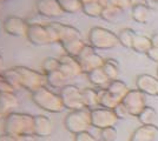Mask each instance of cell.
<instances>
[{
    "label": "cell",
    "mask_w": 158,
    "mask_h": 141,
    "mask_svg": "<svg viewBox=\"0 0 158 141\" xmlns=\"http://www.w3.org/2000/svg\"><path fill=\"white\" fill-rule=\"evenodd\" d=\"M33 118L31 114L12 112L4 118V133L14 135L17 138L34 136L33 134Z\"/></svg>",
    "instance_id": "1"
},
{
    "label": "cell",
    "mask_w": 158,
    "mask_h": 141,
    "mask_svg": "<svg viewBox=\"0 0 158 141\" xmlns=\"http://www.w3.org/2000/svg\"><path fill=\"white\" fill-rule=\"evenodd\" d=\"M31 99L40 109L48 113H60L65 109L59 94L54 93L46 86H41L32 92Z\"/></svg>",
    "instance_id": "2"
},
{
    "label": "cell",
    "mask_w": 158,
    "mask_h": 141,
    "mask_svg": "<svg viewBox=\"0 0 158 141\" xmlns=\"http://www.w3.org/2000/svg\"><path fill=\"white\" fill-rule=\"evenodd\" d=\"M27 40L37 46H45L50 44H58V34L51 24H30L26 34Z\"/></svg>",
    "instance_id": "3"
},
{
    "label": "cell",
    "mask_w": 158,
    "mask_h": 141,
    "mask_svg": "<svg viewBox=\"0 0 158 141\" xmlns=\"http://www.w3.org/2000/svg\"><path fill=\"white\" fill-rule=\"evenodd\" d=\"M89 44L94 49H112L119 45L118 34L105 27H92L89 32Z\"/></svg>",
    "instance_id": "4"
},
{
    "label": "cell",
    "mask_w": 158,
    "mask_h": 141,
    "mask_svg": "<svg viewBox=\"0 0 158 141\" xmlns=\"http://www.w3.org/2000/svg\"><path fill=\"white\" fill-rule=\"evenodd\" d=\"M64 126H65L66 131H69L70 133L74 135L89 131V128L92 127L91 111L87 108L70 111V113L66 115L64 119Z\"/></svg>",
    "instance_id": "5"
},
{
    "label": "cell",
    "mask_w": 158,
    "mask_h": 141,
    "mask_svg": "<svg viewBox=\"0 0 158 141\" xmlns=\"http://www.w3.org/2000/svg\"><path fill=\"white\" fill-rule=\"evenodd\" d=\"M20 75L21 88L28 92H34L41 86H46V75L43 72H38L26 66H14Z\"/></svg>",
    "instance_id": "6"
},
{
    "label": "cell",
    "mask_w": 158,
    "mask_h": 141,
    "mask_svg": "<svg viewBox=\"0 0 158 141\" xmlns=\"http://www.w3.org/2000/svg\"><path fill=\"white\" fill-rule=\"evenodd\" d=\"M77 59L80 62L83 73L85 74L93 71V69H96V68L103 67L104 61H105V59L100 54L97 53L96 49L90 44H86Z\"/></svg>",
    "instance_id": "7"
},
{
    "label": "cell",
    "mask_w": 158,
    "mask_h": 141,
    "mask_svg": "<svg viewBox=\"0 0 158 141\" xmlns=\"http://www.w3.org/2000/svg\"><path fill=\"white\" fill-rule=\"evenodd\" d=\"M59 95L65 106V109L76 111L85 108L83 100V91L74 85H66L60 89Z\"/></svg>",
    "instance_id": "8"
},
{
    "label": "cell",
    "mask_w": 158,
    "mask_h": 141,
    "mask_svg": "<svg viewBox=\"0 0 158 141\" xmlns=\"http://www.w3.org/2000/svg\"><path fill=\"white\" fill-rule=\"evenodd\" d=\"M119 119L114 114L113 109L97 107L91 109V125L92 127L103 129L106 127H114L118 123Z\"/></svg>",
    "instance_id": "9"
},
{
    "label": "cell",
    "mask_w": 158,
    "mask_h": 141,
    "mask_svg": "<svg viewBox=\"0 0 158 141\" xmlns=\"http://www.w3.org/2000/svg\"><path fill=\"white\" fill-rule=\"evenodd\" d=\"M122 102L127 108L130 115L135 116V118H137L142 113V111L148 106L146 105V94L140 92L138 88L130 89L129 93L126 94L124 99L122 100Z\"/></svg>",
    "instance_id": "10"
},
{
    "label": "cell",
    "mask_w": 158,
    "mask_h": 141,
    "mask_svg": "<svg viewBox=\"0 0 158 141\" xmlns=\"http://www.w3.org/2000/svg\"><path fill=\"white\" fill-rule=\"evenodd\" d=\"M30 22L17 15H10L2 22V29L12 37H26Z\"/></svg>",
    "instance_id": "11"
},
{
    "label": "cell",
    "mask_w": 158,
    "mask_h": 141,
    "mask_svg": "<svg viewBox=\"0 0 158 141\" xmlns=\"http://www.w3.org/2000/svg\"><path fill=\"white\" fill-rule=\"evenodd\" d=\"M35 8L39 15L46 18H58L65 14L58 0H37Z\"/></svg>",
    "instance_id": "12"
},
{
    "label": "cell",
    "mask_w": 158,
    "mask_h": 141,
    "mask_svg": "<svg viewBox=\"0 0 158 141\" xmlns=\"http://www.w3.org/2000/svg\"><path fill=\"white\" fill-rule=\"evenodd\" d=\"M60 61V71L64 73L67 79H73L77 78L83 73V69L80 66V62L77 58L71 57L69 54H63L59 58Z\"/></svg>",
    "instance_id": "13"
},
{
    "label": "cell",
    "mask_w": 158,
    "mask_h": 141,
    "mask_svg": "<svg viewBox=\"0 0 158 141\" xmlns=\"http://www.w3.org/2000/svg\"><path fill=\"white\" fill-rule=\"evenodd\" d=\"M53 132V122L46 115H34L33 134L38 138H48Z\"/></svg>",
    "instance_id": "14"
},
{
    "label": "cell",
    "mask_w": 158,
    "mask_h": 141,
    "mask_svg": "<svg viewBox=\"0 0 158 141\" xmlns=\"http://www.w3.org/2000/svg\"><path fill=\"white\" fill-rule=\"evenodd\" d=\"M158 79L151 74H140L136 79V86L140 92L146 95L155 96L157 95Z\"/></svg>",
    "instance_id": "15"
},
{
    "label": "cell",
    "mask_w": 158,
    "mask_h": 141,
    "mask_svg": "<svg viewBox=\"0 0 158 141\" xmlns=\"http://www.w3.org/2000/svg\"><path fill=\"white\" fill-rule=\"evenodd\" d=\"M158 136L157 125H142L135 129L129 141H155Z\"/></svg>",
    "instance_id": "16"
},
{
    "label": "cell",
    "mask_w": 158,
    "mask_h": 141,
    "mask_svg": "<svg viewBox=\"0 0 158 141\" xmlns=\"http://www.w3.org/2000/svg\"><path fill=\"white\" fill-rule=\"evenodd\" d=\"M50 24L52 25L58 34V40H59L58 44H61L63 41L70 40V39H74V38H81L79 29L71 25H66V24H61V22H57V21H53Z\"/></svg>",
    "instance_id": "17"
},
{
    "label": "cell",
    "mask_w": 158,
    "mask_h": 141,
    "mask_svg": "<svg viewBox=\"0 0 158 141\" xmlns=\"http://www.w3.org/2000/svg\"><path fill=\"white\" fill-rule=\"evenodd\" d=\"M18 106H19V99L15 92L0 93V109L5 114V116L14 112V109L18 108Z\"/></svg>",
    "instance_id": "18"
},
{
    "label": "cell",
    "mask_w": 158,
    "mask_h": 141,
    "mask_svg": "<svg viewBox=\"0 0 158 141\" xmlns=\"http://www.w3.org/2000/svg\"><path fill=\"white\" fill-rule=\"evenodd\" d=\"M151 10L146 6V4L136 2L131 8V17L132 19L138 22V24H146L150 20Z\"/></svg>",
    "instance_id": "19"
},
{
    "label": "cell",
    "mask_w": 158,
    "mask_h": 141,
    "mask_svg": "<svg viewBox=\"0 0 158 141\" xmlns=\"http://www.w3.org/2000/svg\"><path fill=\"white\" fill-rule=\"evenodd\" d=\"M60 45L63 47L65 54H69V55L74 57V58H78V55L80 54L81 49L85 47L86 44L83 41L81 38H74V39L63 41Z\"/></svg>",
    "instance_id": "20"
},
{
    "label": "cell",
    "mask_w": 158,
    "mask_h": 141,
    "mask_svg": "<svg viewBox=\"0 0 158 141\" xmlns=\"http://www.w3.org/2000/svg\"><path fill=\"white\" fill-rule=\"evenodd\" d=\"M98 89V101H99V107L103 108H110V109H113L118 105L119 101L114 95H112L106 87H100L97 88Z\"/></svg>",
    "instance_id": "21"
},
{
    "label": "cell",
    "mask_w": 158,
    "mask_h": 141,
    "mask_svg": "<svg viewBox=\"0 0 158 141\" xmlns=\"http://www.w3.org/2000/svg\"><path fill=\"white\" fill-rule=\"evenodd\" d=\"M86 75H87L89 81L92 84L93 86H96V87L98 88L105 87V86L109 85V82H110V79L107 78V75L105 74V72L103 71L102 67L93 69L91 72L86 73Z\"/></svg>",
    "instance_id": "22"
},
{
    "label": "cell",
    "mask_w": 158,
    "mask_h": 141,
    "mask_svg": "<svg viewBox=\"0 0 158 141\" xmlns=\"http://www.w3.org/2000/svg\"><path fill=\"white\" fill-rule=\"evenodd\" d=\"M106 89H107L112 95H114L119 101L123 100L124 96H125L126 94L129 93V91H130L125 82L122 80H119V79L110 81L109 85L106 86Z\"/></svg>",
    "instance_id": "23"
},
{
    "label": "cell",
    "mask_w": 158,
    "mask_h": 141,
    "mask_svg": "<svg viewBox=\"0 0 158 141\" xmlns=\"http://www.w3.org/2000/svg\"><path fill=\"white\" fill-rule=\"evenodd\" d=\"M45 75H46V85H48L51 88L61 89L64 86L67 85L66 81L69 80V79L64 75V73L60 69L51 72V73H47Z\"/></svg>",
    "instance_id": "24"
},
{
    "label": "cell",
    "mask_w": 158,
    "mask_h": 141,
    "mask_svg": "<svg viewBox=\"0 0 158 141\" xmlns=\"http://www.w3.org/2000/svg\"><path fill=\"white\" fill-rule=\"evenodd\" d=\"M83 91V100H84V105L85 108L87 109H94V108L99 107V101H98V89L92 87H87L81 89Z\"/></svg>",
    "instance_id": "25"
},
{
    "label": "cell",
    "mask_w": 158,
    "mask_h": 141,
    "mask_svg": "<svg viewBox=\"0 0 158 141\" xmlns=\"http://www.w3.org/2000/svg\"><path fill=\"white\" fill-rule=\"evenodd\" d=\"M152 47L151 38H148L143 34H136L135 39H133V44H132V48L135 52L137 53L146 54L148 51Z\"/></svg>",
    "instance_id": "26"
},
{
    "label": "cell",
    "mask_w": 158,
    "mask_h": 141,
    "mask_svg": "<svg viewBox=\"0 0 158 141\" xmlns=\"http://www.w3.org/2000/svg\"><path fill=\"white\" fill-rule=\"evenodd\" d=\"M103 71L105 72V74L107 75V78L110 79V81L112 80H117L119 79V74H120V66H119V62L116 59H105L104 61V65H103Z\"/></svg>",
    "instance_id": "27"
},
{
    "label": "cell",
    "mask_w": 158,
    "mask_h": 141,
    "mask_svg": "<svg viewBox=\"0 0 158 141\" xmlns=\"http://www.w3.org/2000/svg\"><path fill=\"white\" fill-rule=\"evenodd\" d=\"M136 34L137 33L132 28H129V27L122 28L118 33L119 45H122L125 48H132V44H133V39H135Z\"/></svg>",
    "instance_id": "28"
},
{
    "label": "cell",
    "mask_w": 158,
    "mask_h": 141,
    "mask_svg": "<svg viewBox=\"0 0 158 141\" xmlns=\"http://www.w3.org/2000/svg\"><path fill=\"white\" fill-rule=\"evenodd\" d=\"M157 116V111L155 108L151 106H146L137 118L142 125H155Z\"/></svg>",
    "instance_id": "29"
},
{
    "label": "cell",
    "mask_w": 158,
    "mask_h": 141,
    "mask_svg": "<svg viewBox=\"0 0 158 141\" xmlns=\"http://www.w3.org/2000/svg\"><path fill=\"white\" fill-rule=\"evenodd\" d=\"M103 8H104V6L100 5L98 1H91V2L84 4L81 6V12L87 17H91V18H100Z\"/></svg>",
    "instance_id": "30"
},
{
    "label": "cell",
    "mask_w": 158,
    "mask_h": 141,
    "mask_svg": "<svg viewBox=\"0 0 158 141\" xmlns=\"http://www.w3.org/2000/svg\"><path fill=\"white\" fill-rule=\"evenodd\" d=\"M122 10L117 6H111V5H106L103 8V12H102V15L100 18L104 19L105 21H110V22H113L118 19L122 14Z\"/></svg>",
    "instance_id": "31"
},
{
    "label": "cell",
    "mask_w": 158,
    "mask_h": 141,
    "mask_svg": "<svg viewBox=\"0 0 158 141\" xmlns=\"http://www.w3.org/2000/svg\"><path fill=\"white\" fill-rule=\"evenodd\" d=\"M58 2L63 8V11L69 14L78 13L79 11H81L83 6L79 0H58Z\"/></svg>",
    "instance_id": "32"
},
{
    "label": "cell",
    "mask_w": 158,
    "mask_h": 141,
    "mask_svg": "<svg viewBox=\"0 0 158 141\" xmlns=\"http://www.w3.org/2000/svg\"><path fill=\"white\" fill-rule=\"evenodd\" d=\"M1 73L5 76V79L15 88V91L21 88V85H20V75H19V73H18V71L15 69V67L4 69Z\"/></svg>",
    "instance_id": "33"
},
{
    "label": "cell",
    "mask_w": 158,
    "mask_h": 141,
    "mask_svg": "<svg viewBox=\"0 0 158 141\" xmlns=\"http://www.w3.org/2000/svg\"><path fill=\"white\" fill-rule=\"evenodd\" d=\"M60 68V61L59 58H53V57H48L41 64V72L44 74L51 73L54 71H58Z\"/></svg>",
    "instance_id": "34"
},
{
    "label": "cell",
    "mask_w": 158,
    "mask_h": 141,
    "mask_svg": "<svg viewBox=\"0 0 158 141\" xmlns=\"http://www.w3.org/2000/svg\"><path fill=\"white\" fill-rule=\"evenodd\" d=\"M100 131V139L103 141H116L117 140V136H118V132L114 127H106L103 129H99Z\"/></svg>",
    "instance_id": "35"
},
{
    "label": "cell",
    "mask_w": 158,
    "mask_h": 141,
    "mask_svg": "<svg viewBox=\"0 0 158 141\" xmlns=\"http://www.w3.org/2000/svg\"><path fill=\"white\" fill-rule=\"evenodd\" d=\"M113 112H114V114L117 115V118H118L119 120L120 119H126V118L131 116L130 113H129V111H127V108L124 106L123 102H119L118 105L113 108Z\"/></svg>",
    "instance_id": "36"
},
{
    "label": "cell",
    "mask_w": 158,
    "mask_h": 141,
    "mask_svg": "<svg viewBox=\"0 0 158 141\" xmlns=\"http://www.w3.org/2000/svg\"><path fill=\"white\" fill-rule=\"evenodd\" d=\"M4 92H15V88L5 79L2 73H0V93Z\"/></svg>",
    "instance_id": "37"
},
{
    "label": "cell",
    "mask_w": 158,
    "mask_h": 141,
    "mask_svg": "<svg viewBox=\"0 0 158 141\" xmlns=\"http://www.w3.org/2000/svg\"><path fill=\"white\" fill-rule=\"evenodd\" d=\"M74 141H98L96 139V136H93L89 131L81 132L74 135Z\"/></svg>",
    "instance_id": "38"
},
{
    "label": "cell",
    "mask_w": 158,
    "mask_h": 141,
    "mask_svg": "<svg viewBox=\"0 0 158 141\" xmlns=\"http://www.w3.org/2000/svg\"><path fill=\"white\" fill-rule=\"evenodd\" d=\"M133 5H135V2L132 0H117V7H119L122 11L132 8Z\"/></svg>",
    "instance_id": "39"
},
{
    "label": "cell",
    "mask_w": 158,
    "mask_h": 141,
    "mask_svg": "<svg viewBox=\"0 0 158 141\" xmlns=\"http://www.w3.org/2000/svg\"><path fill=\"white\" fill-rule=\"evenodd\" d=\"M146 55H148V58H149L150 60L153 61V62H158V47L152 46L151 48L148 51Z\"/></svg>",
    "instance_id": "40"
},
{
    "label": "cell",
    "mask_w": 158,
    "mask_h": 141,
    "mask_svg": "<svg viewBox=\"0 0 158 141\" xmlns=\"http://www.w3.org/2000/svg\"><path fill=\"white\" fill-rule=\"evenodd\" d=\"M0 141H19V138L7 134V133H2V134H0Z\"/></svg>",
    "instance_id": "41"
},
{
    "label": "cell",
    "mask_w": 158,
    "mask_h": 141,
    "mask_svg": "<svg viewBox=\"0 0 158 141\" xmlns=\"http://www.w3.org/2000/svg\"><path fill=\"white\" fill-rule=\"evenodd\" d=\"M145 4L146 6L149 7L150 10H156L158 6V2H155V1H150V0H145Z\"/></svg>",
    "instance_id": "42"
},
{
    "label": "cell",
    "mask_w": 158,
    "mask_h": 141,
    "mask_svg": "<svg viewBox=\"0 0 158 141\" xmlns=\"http://www.w3.org/2000/svg\"><path fill=\"white\" fill-rule=\"evenodd\" d=\"M151 41H152V46L158 47V33L153 34L151 37Z\"/></svg>",
    "instance_id": "43"
},
{
    "label": "cell",
    "mask_w": 158,
    "mask_h": 141,
    "mask_svg": "<svg viewBox=\"0 0 158 141\" xmlns=\"http://www.w3.org/2000/svg\"><path fill=\"white\" fill-rule=\"evenodd\" d=\"M4 71V59H2V57L0 55V73Z\"/></svg>",
    "instance_id": "44"
},
{
    "label": "cell",
    "mask_w": 158,
    "mask_h": 141,
    "mask_svg": "<svg viewBox=\"0 0 158 141\" xmlns=\"http://www.w3.org/2000/svg\"><path fill=\"white\" fill-rule=\"evenodd\" d=\"M107 5H111V6H117V0H107Z\"/></svg>",
    "instance_id": "45"
},
{
    "label": "cell",
    "mask_w": 158,
    "mask_h": 141,
    "mask_svg": "<svg viewBox=\"0 0 158 141\" xmlns=\"http://www.w3.org/2000/svg\"><path fill=\"white\" fill-rule=\"evenodd\" d=\"M100 5H103V6H106L107 5V0H97Z\"/></svg>",
    "instance_id": "46"
},
{
    "label": "cell",
    "mask_w": 158,
    "mask_h": 141,
    "mask_svg": "<svg viewBox=\"0 0 158 141\" xmlns=\"http://www.w3.org/2000/svg\"><path fill=\"white\" fill-rule=\"evenodd\" d=\"M80 2H81V5H84V4H87V2H91V1H97V0H79Z\"/></svg>",
    "instance_id": "47"
},
{
    "label": "cell",
    "mask_w": 158,
    "mask_h": 141,
    "mask_svg": "<svg viewBox=\"0 0 158 141\" xmlns=\"http://www.w3.org/2000/svg\"><path fill=\"white\" fill-rule=\"evenodd\" d=\"M4 118H5V114H4V113L1 112V109H0V120H1V119H4Z\"/></svg>",
    "instance_id": "48"
},
{
    "label": "cell",
    "mask_w": 158,
    "mask_h": 141,
    "mask_svg": "<svg viewBox=\"0 0 158 141\" xmlns=\"http://www.w3.org/2000/svg\"><path fill=\"white\" fill-rule=\"evenodd\" d=\"M5 1H7V0H0V4H2V2H5Z\"/></svg>",
    "instance_id": "49"
},
{
    "label": "cell",
    "mask_w": 158,
    "mask_h": 141,
    "mask_svg": "<svg viewBox=\"0 0 158 141\" xmlns=\"http://www.w3.org/2000/svg\"><path fill=\"white\" fill-rule=\"evenodd\" d=\"M150 1H155V2H158V0H150Z\"/></svg>",
    "instance_id": "50"
},
{
    "label": "cell",
    "mask_w": 158,
    "mask_h": 141,
    "mask_svg": "<svg viewBox=\"0 0 158 141\" xmlns=\"http://www.w3.org/2000/svg\"><path fill=\"white\" fill-rule=\"evenodd\" d=\"M157 96H158V85H157Z\"/></svg>",
    "instance_id": "51"
},
{
    "label": "cell",
    "mask_w": 158,
    "mask_h": 141,
    "mask_svg": "<svg viewBox=\"0 0 158 141\" xmlns=\"http://www.w3.org/2000/svg\"><path fill=\"white\" fill-rule=\"evenodd\" d=\"M132 1H133V2H135V4H136V0H132Z\"/></svg>",
    "instance_id": "52"
},
{
    "label": "cell",
    "mask_w": 158,
    "mask_h": 141,
    "mask_svg": "<svg viewBox=\"0 0 158 141\" xmlns=\"http://www.w3.org/2000/svg\"><path fill=\"white\" fill-rule=\"evenodd\" d=\"M157 76H158V67H157Z\"/></svg>",
    "instance_id": "53"
},
{
    "label": "cell",
    "mask_w": 158,
    "mask_h": 141,
    "mask_svg": "<svg viewBox=\"0 0 158 141\" xmlns=\"http://www.w3.org/2000/svg\"><path fill=\"white\" fill-rule=\"evenodd\" d=\"M0 10H1V4H0Z\"/></svg>",
    "instance_id": "54"
}]
</instances>
